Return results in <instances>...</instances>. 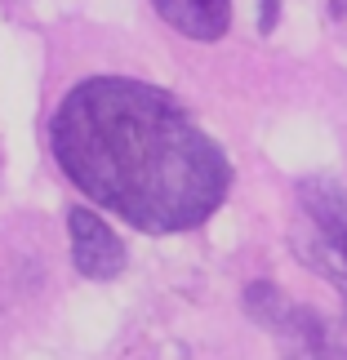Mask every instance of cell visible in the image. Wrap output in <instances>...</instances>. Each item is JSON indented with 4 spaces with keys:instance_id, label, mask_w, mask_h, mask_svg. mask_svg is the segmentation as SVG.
I'll list each match as a JSON object with an SVG mask.
<instances>
[{
    "instance_id": "cell-1",
    "label": "cell",
    "mask_w": 347,
    "mask_h": 360,
    "mask_svg": "<svg viewBox=\"0 0 347 360\" xmlns=\"http://www.w3.org/2000/svg\"><path fill=\"white\" fill-rule=\"evenodd\" d=\"M49 143L89 200L151 236L201 227L232 187L223 147L165 89L143 80H80L53 112Z\"/></svg>"
},
{
    "instance_id": "cell-2",
    "label": "cell",
    "mask_w": 347,
    "mask_h": 360,
    "mask_svg": "<svg viewBox=\"0 0 347 360\" xmlns=\"http://www.w3.org/2000/svg\"><path fill=\"white\" fill-rule=\"evenodd\" d=\"M67 236H72V262H76L80 276H89V281H112V276L125 271V245L94 210L76 205V210L67 214Z\"/></svg>"
},
{
    "instance_id": "cell-3",
    "label": "cell",
    "mask_w": 347,
    "mask_h": 360,
    "mask_svg": "<svg viewBox=\"0 0 347 360\" xmlns=\"http://www.w3.org/2000/svg\"><path fill=\"white\" fill-rule=\"evenodd\" d=\"M151 5L187 40H218L232 27V0H151Z\"/></svg>"
},
{
    "instance_id": "cell-4",
    "label": "cell",
    "mask_w": 347,
    "mask_h": 360,
    "mask_svg": "<svg viewBox=\"0 0 347 360\" xmlns=\"http://www.w3.org/2000/svg\"><path fill=\"white\" fill-rule=\"evenodd\" d=\"M312 245H316V254L312 249H303V254L339 285V294L347 302V218H339V223H316V240Z\"/></svg>"
},
{
    "instance_id": "cell-5",
    "label": "cell",
    "mask_w": 347,
    "mask_h": 360,
    "mask_svg": "<svg viewBox=\"0 0 347 360\" xmlns=\"http://www.w3.org/2000/svg\"><path fill=\"white\" fill-rule=\"evenodd\" d=\"M245 311L254 316L258 325L276 329V325H281V316L289 311V302L281 298V289H276V285H267V281H254V285L245 289Z\"/></svg>"
},
{
    "instance_id": "cell-6",
    "label": "cell",
    "mask_w": 347,
    "mask_h": 360,
    "mask_svg": "<svg viewBox=\"0 0 347 360\" xmlns=\"http://www.w3.org/2000/svg\"><path fill=\"white\" fill-rule=\"evenodd\" d=\"M276 18H281V0H263V18H258V32L267 36L276 32Z\"/></svg>"
},
{
    "instance_id": "cell-7",
    "label": "cell",
    "mask_w": 347,
    "mask_h": 360,
    "mask_svg": "<svg viewBox=\"0 0 347 360\" xmlns=\"http://www.w3.org/2000/svg\"><path fill=\"white\" fill-rule=\"evenodd\" d=\"M316 360H347V347H339V342L329 338L325 347H321V356H316Z\"/></svg>"
}]
</instances>
